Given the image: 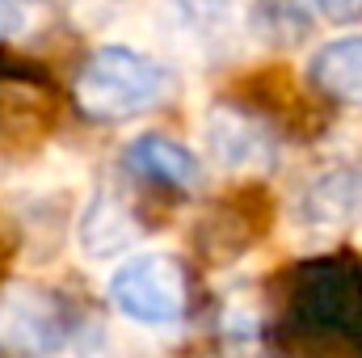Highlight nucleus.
<instances>
[{"label": "nucleus", "mask_w": 362, "mask_h": 358, "mask_svg": "<svg viewBox=\"0 0 362 358\" xmlns=\"http://www.w3.org/2000/svg\"><path fill=\"white\" fill-rule=\"evenodd\" d=\"M173 89V76L165 64L135 47H97L76 72V105L93 122H131L148 110H156Z\"/></svg>", "instance_id": "1"}, {"label": "nucleus", "mask_w": 362, "mask_h": 358, "mask_svg": "<svg viewBox=\"0 0 362 358\" xmlns=\"http://www.w3.org/2000/svg\"><path fill=\"white\" fill-rule=\"evenodd\" d=\"M291 312L308 337H341L362 346V274L346 258L299 266Z\"/></svg>", "instance_id": "2"}, {"label": "nucleus", "mask_w": 362, "mask_h": 358, "mask_svg": "<svg viewBox=\"0 0 362 358\" xmlns=\"http://www.w3.org/2000/svg\"><path fill=\"white\" fill-rule=\"evenodd\" d=\"M189 299H194L189 270L173 253L127 258L110 278V304L127 321L148 325V329H165V325L185 321L189 316Z\"/></svg>", "instance_id": "3"}, {"label": "nucleus", "mask_w": 362, "mask_h": 358, "mask_svg": "<svg viewBox=\"0 0 362 358\" xmlns=\"http://www.w3.org/2000/svg\"><path fill=\"white\" fill-rule=\"evenodd\" d=\"M59 89L55 76L0 42V139H42L55 127Z\"/></svg>", "instance_id": "4"}, {"label": "nucleus", "mask_w": 362, "mask_h": 358, "mask_svg": "<svg viewBox=\"0 0 362 358\" xmlns=\"http://www.w3.org/2000/svg\"><path fill=\"white\" fill-rule=\"evenodd\" d=\"M202 144L211 161L232 173H257L278 161V127L240 97H223L206 110Z\"/></svg>", "instance_id": "5"}, {"label": "nucleus", "mask_w": 362, "mask_h": 358, "mask_svg": "<svg viewBox=\"0 0 362 358\" xmlns=\"http://www.w3.org/2000/svg\"><path fill=\"white\" fill-rule=\"evenodd\" d=\"M266 228H270V194L262 185H240L236 194L202 211V219L194 224V249L202 262L223 266L249 253Z\"/></svg>", "instance_id": "6"}, {"label": "nucleus", "mask_w": 362, "mask_h": 358, "mask_svg": "<svg viewBox=\"0 0 362 358\" xmlns=\"http://www.w3.org/2000/svg\"><path fill=\"white\" fill-rule=\"evenodd\" d=\"M72 312L59 291L47 287H17L0 295V346L17 354H51L68 342Z\"/></svg>", "instance_id": "7"}, {"label": "nucleus", "mask_w": 362, "mask_h": 358, "mask_svg": "<svg viewBox=\"0 0 362 358\" xmlns=\"http://www.w3.org/2000/svg\"><path fill=\"white\" fill-rule=\"evenodd\" d=\"M122 161H127V169H131L135 178L152 181L156 190L189 194V190L202 181V165H198V156H194L185 144H177L173 135H160V131H144V135H135V139L127 144Z\"/></svg>", "instance_id": "8"}, {"label": "nucleus", "mask_w": 362, "mask_h": 358, "mask_svg": "<svg viewBox=\"0 0 362 358\" xmlns=\"http://www.w3.org/2000/svg\"><path fill=\"white\" fill-rule=\"evenodd\" d=\"M308 85L337 105H362V34L316 47L308 59Z\"/></svg>", "instance_id": "9"}, {"label": "nucleus", "mask_w": 362, "mask_h": 358, "mask_svg": "<svg viewBox=\"0 0 362 358\" xmlns=\"http://www.w3.org/2000/svg\"><path fill=\"white\" fill-rule=\"evenodd\" d=\"M131 241H139V219L131 202L118 198L114 190H97L81 215V249L89 258H114L131 249Z\"/></svg>", "instance_id": "10"}, {"label": "nucleus", "mask_w": 362, "mask_h": 358, "mask_svg": "<svg viewBox=\"0 0 362 358\" xmlns=\"http://www.w3.org/2000/svg\"><path fill=\"white\" fill-rule=\"evenodd\" d=\"M362 211V173L354 169H333L316 178L303 194V219L316 228H341Z\"/></svg>", "instance_id": "11"}, {"label": "nucleus", "mask_w": 362, "mask_h": 358, "mask_svg": "<svg viewBox=\"0 0 362 358\" xmlns=\"http://www.w3.org/2000/svg\"><path fill=\"white\" fill-rule=\"evenodd\" d=\"M245 21H249L257 42L286 51V47L308 42V34H312V4H303V0H253Z\"/></svg>", "instance_id": "12"}, {"label": "nucleus", "mask_w": 362, "mask_h": 358, "mask_svg": "<svg viewBox=\"0 0 362 358\" xmlns=\"http://www.w3.org/2000/svg\"><path fill=\"white\" fill-rule=\"evenodd\" d=\"M173 4L198 38H223L240 13V0H173Z\"/></svg>", "instance_id": "13"}, {"label": "nucleus", "mask_w": 362, "mask_h": 358, "mask_svg": "<svg viewBox=\"0 0 362 358\" xmlns=\"http://www.w3.org/2000/svg\"><path fill=\"white\" fill-rule=\"evenodd\" d=\"M316 17L333 21V25H354L362 21V0H308Z\"/></svg>", "instance_id": "14"}, {"label": "nucleus", "mask_w": 362, "mask_h": 358, "mask_svg": "<svg viewBox=\"0 0 362 358\" xmlns=\"http://www.w3.org/2000/svg\"><path fill=\"white\" fill-rule=\"evenodd\" d=\"M13 249H17V228H13L8 215L0 211V278H4V270L13 262Z\"/></svg>", "instance_id": "15"}, {"label": "nucleus", "mask_w": 362, "mask_h": 358, "mask_svg": "<svg viewBox=\"0 0 362 358\" xmlns=\"http://www.w3.org/2000/svg\"><path fill=\"white\" fill-rule=\"evenodd\" d=\"M17 25H21V8H17V0H0V42H4L8 34H17Z\"/></svg>", "instance_id": "16"}, {"label": "nucleus", "mask_w": 362, "mask_h": 358, "mask_svg": "<svg viewBox=\"0 0 362 358\" xmlns=\"http://www.w3.org/2000/svg\"><path fill=\"white\" fill-rule=\"evenodd\" d=\"M34 4H38V0H34Z\"/></svg>", "instance_id": "17"}]
</instances>
